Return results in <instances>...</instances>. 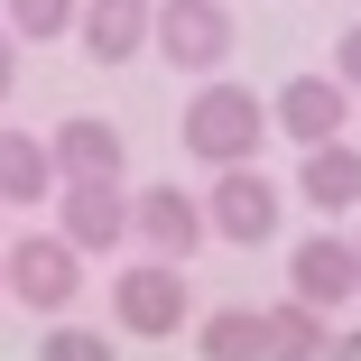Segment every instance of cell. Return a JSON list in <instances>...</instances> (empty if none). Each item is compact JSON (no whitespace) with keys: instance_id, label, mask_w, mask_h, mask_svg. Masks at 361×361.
Segmentation results:
<instances>
[{"instance_id":"cell-1","label":"cell","mask_w":361,"mask_h":361,"mask_svg":"<svg viewBox=\"0 0 361 361\" xmlns=\"http://www.w3.org/2000/svg\"><path fill=\"white\" fill-rule=\"evenodd\" d=\"M269 149V102L250 93V84H232V75H213L195 102H185V158H204V167H250Z\"/></svg>"},{"instance_id":"cell-2","label":"cell","mask_w":361,"mask_h":361,"mask_svg":"<svg viewBox=\"0 0 361 361\" xmlns=\"http://www.w3.org/2000/svg\"><path fill=\"white\" fill-rule=\"evenodd\" d=\"M0 278H10V297L28 315H65V306L84 297V250L65 241V232H28V241L0 250Z\"/></svg>"},{"instance_id":"cell-3","label":"cell","mask_w":361,"mask_h":361,"mask_svg":"<svg viewBox=\"0 0 361 361\" xmlns=\"http://www.w3.org/2000/svg\"><path fill=\"white\" fill-rule=\"evenodd\" d=\"M241 47V19L223 0H158V56L185 75H223V56Z\"/></svg>"},{"instance_id":"cell-4","label":"cell","mask_w":361,"mask_h":361,"mask_svg":"<svg viewBox=\"0 0 361 361\" xmlns=\"http://www.w3.org/2000/svg\"><path fill=\"white\" fill-rule=\"evenodd\" d=\"M111 315H121L139 343L176 334V324H185V259H139V269H121V287H111Z\"/></svg>"},{"instance_id":"cell-5","label":"cell","mask_w":361,"mask_h":361,"mask_svg":"<svg viewBox=\"0 0 361 361\" xmlns=\"http://www.w3.org/2000/svg\"><path fill=\"white\" fill-rule=\"evenodd\" d=\"M204 223H213V241L259 250V241L278 232V185H269L259 167H213V204H204Z\"/></svg>"},{"instance_id":"cell-6","label":"cell","mask_w":361,"mask_h":361,"mask_svg":"<svg viewBox=\"0 0 361 361\" xmlns=\"http://www.w3.org/2000/svg\"><path fill=\"white\" fill-rule=\"evenodd\" d=\"M130 232L149 241V259H195V250L213 241L204 204H195L185 185H139V195H130Z\"/></svg>"},{"instance_id":"cell-7","label":"cell","mask_w":361,"mask_h":361,"mask_svg":"<svg viewBox=\"0 0 361 361\" xmlns=\"http://www.w3.org/2000/svg\"><path fill=\"white\" fill-rule=\"evenodd\" d=\"M269 121L297 139V149H324V139H343V121H352V84L343 75H287Z\"/></svg>"},{"instance_id":"cell-8","label":"cell","mask_w":361,"mask_h":361,"mask_svg":"<svg viewBox=\"0 0 361 361\" xmlns=\"http://www.w3.org/2000/svg\"><path fill=\"white\" fill-rule=\"evenodd\" d=\"M56 232L75 241V250H121V241H130V195H121V176H65Z\"/></svg>"},{"instance_id":"cell-9","label":"cell","mask_w":361,"mask_h":361,"mask_svg":"<svg viewBox=\"0 0 361 361\" xmlns=\"http://www.w3.org/2000/svg\"><path fill=\"white\" fill-rule=\"evenodd\" d=\"M287 278H297L306 306H352V297H361V241H343V232H306L297 250H287Z\"/></svg>"},{"instance_id":"cell-10","label":"cell","mask_w":361,"mask_h":361,"mask_svg":"<svg viewBox=\"0 0 361 361\" xmlns=\"http://www.w3.org/2000/svg\"><path fill=\"white\" fill-rule=\"evenodd\" d=\"M75 37H84V56H93V65H130V56H139V37H158V10H149V0H84Z\"/></svg>"},{"instance_id":"cell-11","label":"cell","mask_w":361,"mask_h":361,"mask_svg":"<svg viewBox=\"0 0 361 361\" xmlns=\"http://www.w3.org/2000/svg\"><path fill=\"white\" fill-rule=\"evenodd\" d=\"M297 204H315V213H352V204H361V149H343V139L306 149V167H297Z\"/></svg>"},{"instance_id":"cell-12","label":"cell","mask_w":361,"mask_h":361,"mask_svg":"<svg viewBox=\"0 0 361 361\" xmlns=\"http://www.w3.org/2000/svg\"><path fill=\"white\" fill-rule=\"evenodd\" d=\"M56 176H121V130L102 111H75V121H56Z\"/></svg>"},{"instance_id":"cell-13","label":"cell","mask_w":361,"mask_h":361,"mask_svg":"<svg viewBox=\"0 0 361 361\" xmlns=\"http://www.w3.org/2000/svg\"><path fill=\"white\" fill-rule=\"evenodd\" d=\"M65 176H56V149L28 130H0V204H47Z\"/></svg>"},{"instance_id":"cell-14","label":"cell","mask_w":361,"mask_h":361,"mask_svg":"<svg viewBox=\"0 0 361 361\" xmlns=\"http://www.w3.org/2000/svg\"><path fill=\"white\" fill-rule=\"evenodd\" d=\"M195 352H204V361H278L269 315H250V306H213V315L195 324Z\"/></svg>"},{"instance_id":"cell-15","label":"cell","mask_w":361,"mask_h":361,"mask_svg":"<svg viewBox=\"0 0 361 361\" xmlns=\"http://www.w3.org/2000/svg\"><path fill=\"white\" fill-rule=\"evenodd\" d=\"M269 343H278V361H324V352H334V334H324V306L287 297V306L269 315Z\"/></svg>"},{"instance_id":"cell-16","label":"cell","mask_w":361,"mask_h":361,"mask_svg":"<svg viewBox=\"0 0 361 361\" xmlns=\"http://www.w3.org/2000/svg\"><path fill=\"white\" fill-rule=\"evenodd\" d=\"M0 19H10L19 47H47V37H65V28L84 19V0H0Z\"/></svg>"},{"instance_id":"cell-17","label":"cell","mask_w":361,"mask_h":361,"mask_svg":"<svg viewBox=\"0 0 361 361\" xmlns=\"http://www.w3.org/2000/svg\"><path fill=\"white\" fill-rule=\"evenodd\" d=\"M37 361H121V352H111V334H93V324H65V315H47V334H37Z\"/></svg>"},{"instance_id":"cell-18","label":"cell","mask_w":361,"mask_h":361,"mask_svg":"<svg viewBox=\"0 0 361 361\" xmlns=\"http://www.w3.org/2000/svg\"><path fill=\"white\" fill-rule=\"evenodd\" d=\"M334 75H343V84H352V93H361V19H352V28H343V37H334Z\"/></svg>"},{"instance_id":"cell-19","label":"cell","mask_w":361,"mask_h":361,"mask_svg":"<svg viewBox=\"0 0 361 361\" xmlns=\"http://www.w3.org/2000/svg\"><path fill=\"white\" fill-rule=\"evenodd\" d=\"M19 93V37H10V19H0V102Z\"/></svg>"},{"instance_id":"cell-20","label":"cell","mask_w":361,"mask_h":361,"mask_svg":"<svg viewBox=\"0 0 361 361\" xmlns=\"http://www.w3.org/2000/svg\"><path fill=\"white\" fill-rule=\"evenodd\" d=\"M324 361H361V324H352V334H334V352H324Z\"/></svg>"},{"instance_id":"cell-21","label":"cell","mask_w":361,"mask_h":361,"mask_svg":"<svg viewBox=\"0 0 361 361\" xmlns=\"http://www.w3.org/2000/svg\"><path fill=\"white\" fill-rule=\"evenodd\" d=\"M0 297H10V278H0Z\"/></svg>"},{"instance_id":"cell-22","label":"cell","mask_w":361,"mask_h":361,"mask_svg":"<svg viewBox=\"0 0 361 361\" xmlns=\"http://www.w3.org/2000/svg\"><path fill=\"white\" fill-rule=\"evenodd\" d=\"M352 241H361V232H352Z\"/></svg>"}]
</instances>
